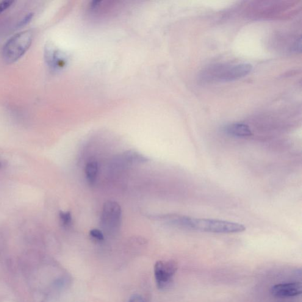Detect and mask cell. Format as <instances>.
<instances>
[{
	"label": "cell",
	"mask_w": 302,
	"mask_h": 302,
	"mask_svg": "<svg viewBox=\"0 0 302 302\" xmlns=\"http://www.w3.org/2000/svg\"><path fill=\"white\" fill-rule=\"evenodd\" d=\"M172 224L179 228L218 234L238 233L245 231L246 229L242 224L231 221L193 218L177 214L172 220Z\"/></svg>",
	"instance_id": "1"
},
{
	"label": "cell",
	"mask_w": 302,
	"mask_h": 302,
	"mask_svg": "<svg viewBox=\"0 0 302 302\" xmlns=\"http://www.w3.org/2000/svg\"><path fill=\"white\" fill-rule=\"evenodd\" d=\"M33 41L31 30L17 33L4 44L2 49V57L5 62L13 63L20 59L28 51Z\"/></svg>",
	"instance_id": "2"
},
{
	"label": "cell",
	"mask_w": 302,
	"mask_h": 302,
	"mask_svg": "<svg viewBox=\"0 0 302 302\" xmlns=\"http://www.w3.org/2000/svg\"><path fill=\"white\" fill-rule=\"evenodd\" d=\"M121 207L115 201L105 203L102 210L101 226L103 231L110 235L117 234L121 226Z\"/></svg>",
	"instance_id": "3"
},
{
	"label": "cell",
	"mask_w": 302,
	"mask_h": 302,
	"mask_svg": "<svg viewBox=\"0 0 302 302\" xmlns=\"http://www.w3.org/2000/svg\"><path fill=\"white\" fill-rule=\"evenodd\" d=\"M177 270L178 265L174 260L158 261L155 263L154 274L158 288L163 290L170 287Z\"/></svg>",
	"instance_id": "4"
},
{
	"label": "cell",
	"mask_w": 302,
	"mask_h": 302,
	"mask_svg": "<svg viewBox=\"0 0 302 302\" xmlns=\"http://www.w3.org/2000/svg\"><path fill=\"white\" fill-rule=\"evenodd\" d=\"M253 66L249 63H240L229 66L225 65L219 77L218 81L231 82L238 80L250 73Z\"/></svg>",
	"instance_id": "5"
},
{
	"label": "cell",
	"mask_w": 302,
	"mask_h": 302,
	"mask_svg": "<svg viewBox=\"0 0 302 302\" xmlns=\"http://www.w3.org/2000/svg\"><path fill=\"white\" fill-rule=\"evenodd\" d=\"M270 292L276 298L296 297L302 294V284L301 282H288L277 284L271 287Z\"/></svg>",
	"instance_id": "6"
},
{
	"label": "cell",
	"mask_w": 302,
	"mask_h": 302,
	"mask_svg": "<svg viewBox=\"0 0 302 302\" xmlns=\"http://www.w3.org/2000/svg\"><path fill=\"white\" fill-rule=\"evenodd\" d=\"M225 134L235 137H248L252 135L250 127L243 123H233L227 124L223 127Z\"/></svg>",
	"instance_id": "7"
},
{
	"label": "cell",
	"mask_w": 302,
	"mask_h": 302,
	"mask_svg": "<svg viewBox=\"0 0 302 302\" xmlns=\"http://www.w3.org/2000/svg\"><path fill=\"white\" fill-rule=\"evenodd\" d=\"M121 164L131 165L148 162V158L134 151H127L116 159Z\"/></svg>",
	"instance_id": "8"
},
{
	"label": "cell",
	"mask_w": 302,
	"mask_h": 302,
	"mask_svg": "<svg viewBox=\"0 0 302 302\" xmlns=\"http://www.w3.org/2000/svg\"><path fill=\"white\" fill-rule=\"evenodd\" d=\"M98 163L96 160H89L86 165L85 175L87 181L89 184L92 185L96 182L97 176L98 174Z\"/></svg>",
	"instance_id": "9"
},
{
	"label": "cell",
	"mask_w": 302,
	"mask_h": 302,
	"mask_svg": "<svg viewBox=\"0 0 302 302\" xmlns=\"http://www.w3.org/2000/svg\"><path fill=\"white\" fill-rule=\"evenodd\" d=\"M60 223L65 228H69L72 224V216L70 212H60L59 214Z\"/></svg>",
	"instance_id": "10"
},
{
	"label": "cell",
	"mask_w": 302,
	"mask_h": 302,
	"mask_svg": "<svg viewBox=\"0 0 302 302\" xmlns=\"http://www.w3.org/2000/svg\"><path fill=\"white\" fill-rule=\"evenodd\" d=\"M90 235L97 240L102 241L104 239V235L103 232L98 229L91 230L90 231Z\"/></svg>",
	"instance_id": "11"
},
{
	"label": "cell",
	"mask_w": 302,
	"mask_h": 302,
	"mask_svg": "<svg viewBox=\"0 0 302 302\" xmlns=\"http://www.w3.org/2000/svg\"><path fill=\"white\" fill-rule=\"evenodd\" d=\"M302 51V39L301 37L297 38L295 41V42L293 43V44L291 48V51L296 53H301Z\"/></svg>",
	"instance_id": "12"
},
{
	"label": "cell",
	"mask_w": 302,
	"mask_h": 302,
	"mask_svg": "<svg viewBox=\"0 0 302 302\" xmlns=\"http://www.w3.org/2000/svg\"><path fill=\"white\" fill-rule=\"evenodd\" d=\"M33 15L32 13L29 14L22 20L18 24V27H22L26 26L30 21L32 20Z\"/></svg>",
	"instance_id": "13"
},
{
	"label": "cell",
	"mask_w": 302,
	"mask_h": 302,
	"mask_svg": "<svg viewBox=\"0 0 302 302\" xmlns=\"http://www.w3.org/2000/svg\"><path fill=\"white\" fill-rule=\"evenodd\" d=\"M13 1H4L0 3V15L9 8L13 3Z\"/></svg>",
	"instance_id": "14"
},
{
	"label": "cell",
	"mask_w": 302,
	"mask_h": 302,
	"mask_svg": "<svg viewBox=\"0 0 302 302\" xmlns=\"http://www.w3.org/2000/svg\"><path fill=\"white\" fill-rule=\"evenodd\" d=\"M129 302H144V301L141 296L139 295H134L130 298Z\"/></svg>",
	"instance_id": "15"
},
{
	"label": "cell",
	"mask_w": 302,
	"mask_h": 302,
	"mask_svg": "<svg viewBox=\"0 0 302 302\" xmlns=\"http://www.w3.org/2000/svg\"><path fill=\"white\" fill-rule=\"evenodd\" d=\"M1 162H0V168H1Z\"/></svg>",
	"instance_id": "16"
}]
</instances>
